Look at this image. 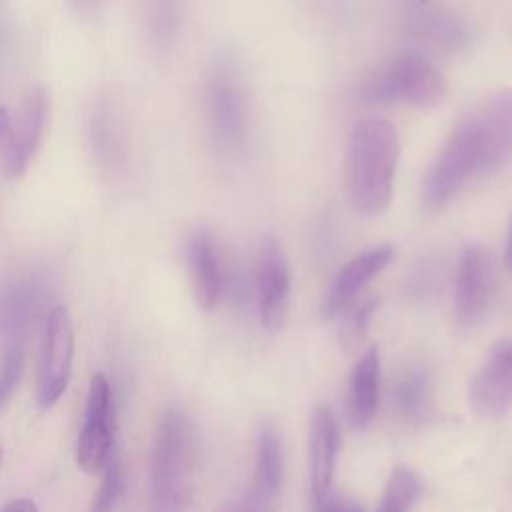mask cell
<instances>
[{
    "instance_id": "cell-8",
    "label": "cell",
    "mask_w": 512,
    "mask_h": 512,
    "mask_svg": "<svg viewBox=\"0 0 512 512\" xmlns=\"http://www.w3.org/2000/svg\"><path fill=\"white\" fill-rule=\"evenodd\" d=\"M254 286L262 328L268 332H278L288 316L292 274L288 258L274 236H266L260 244Z\"/></svg>"
},
{
    "instance_id": "cell-21",
    "label": "cell",
    "mask_w": 512,
    "mask_h": 512,
    "mask_svg": "<svg viewBox=\"0 0 512 512\" xmlns=\"http://www.w3.org/2000/svg\"><path fill=\"white\" fill-rule=\"evenodd\" d=\"M48 112H50L48 90L42 84L30 86L20 102V114H18V122H16L22 146L30 160L36 156L38 148L42 146V140L46 134Z\"/></svg>"
},
{
    "instance_id": "cell-22",
    "label": "cell",
    "mask_w": 512,
    "mask_h": 512,
    "mask_svg": "<svg viewBox=\"0 0 512 512\" xmlns=\"http://www.w3.org/2000/svg\"><path fill=\"white\" fill-rule=\"evenodd\" d=\"M418 494H420L418 476L406 466H396L388 476V482L384 486L376 512H408L416 502Z\"/></svg>"
},
{
    "instance_id": "cell-31",
    "label": "cell",
    "mask_w": 512,
    "mask_h": 512,
    "mask_svg": "<svg viewBox=\"0 0 512 512\" xmlns=\"http://www.w3.org/2000/svg\"><path fill=\"white\" fill-rule=\"evenodd\" d=\"M220 512H254V506L248 500H236L220 508Z\"/></svg>"
},
{
    "instance_id": "cell-17",
    "label": "cell",
    "mask_w": 512,
    "mask_h": 512,
    "mask_svg": "<svg viewBox=\"0 0 512 512\" xmlns=\"http://www.w3.org/2000/svg\"><path fill=\"white\" fill-rule=\"evenodd\" d=\"M380 396V352L376 346L366 348V352L356 360L348 380L346 412L352 428H364L376 414Z\"/></svg>"
},
{
    "instance_id": "cell-29",
    "label": "cell",
    "mask_w": 512,
    "mask_h": 512,
    "mask_svg": "<svg viewBox=\"0 0 512 512\" xmlns=\"http://www.w3.org/2000/svg\"><path fill=\"white\" fill-rule=\"evenodd\" d=\"M70 6L78 16L92 18L102 12V8L106 6V0H70Z\"/></svg>"
},
{
    "instance_id": "cell-13",
    "label": "cell",
    "mask_w": 512,
    "mask_h": 512,
    "mask_svg": "<svg viewBox=\"0 0 512 512\" xmlns=\"http://www.w3.org/2000/svg\"><path fill=\"white\" fill-rule=\"evenodd\" d=\"M392 258L394 248L390 244H380L348 260L332 278L322 298V318L330 320L338 316L342 310H346L352 304V300L366 288V284L390 264Z\"/></svg>"
},
{
    "instance_id": "cell-30",
    "label": "cell",
    "mask_w": 512,
    "mask_h": 512,
    "mask_svg": "<svg viewBox=\"0 0 512 512\" xmlns=\"http://www.w3.org/2000/svg\"><path fill=\"white\" fill-rule=\"evenodd\" d=\"M2 512H38V506L28 498H18V500H12L10 504H6L2 508Z\"/></svg>"
},
{
    "instance_id": "cell-11",
    "label": "cell",
    "mask_w": 512,
    "mask_h": 512,
    "mask_svg": "<svg viewBox=\"0 0 512 512\" xmlns=\"http://www.w3.org/2000/svg\"><path fill=\"white\" fill-rule=\"evenodd\" d=\"M470 408L482 418H500L512 406V342H498L470 380Z\"/></svg>"
},
{
    "instance_id": "cell-2",
    "label": "cell",
    "mask_w": 512,
    "mask_h": 512,
    "mask_svg": "<svg viewBox=\"0 0 512 512\" xmlns=\"http://www.w3.org/2000/svg\"><path fill=\"white\" fill-rule=\"evenodd\" d=\"M194 470V426L182 408H166L152 446L148 512H190Z\"/></svg>"
},
{
    "instance_id": "cell-32",
    "label": "cell",
    "mask_w": 512,
    "mask_h": 512,
    "mask_svg": "<svg viewBox=\"0 0 512 512\" xmlns=\"http://www.w3.org/2000/svg\"><path fill=\"white\" fill-rule=\"evenodd\" d=\"M504 262H506V268H508V270H512V220H510V228H508V240H506Z\"/></svg>"
},
{
    "instance_id": "cell-33",
    "label": "cell",
    "mask_w": 512,
    "mask_h": 512,
    "mask_svg": "<svg viewBox=\"0 0 512 512\" xmlns=\"http://www.w3.org/2000/svg\"><path fill=\"white\" fill-rule=\"evenodd\" d=\"M0 464H2V450H0Z\"/></svg>"
},
{
    "instance_id": "cell-26",
    "label": "cell",
    "mask_w": 512,
    "mask_h": 512,
    "mask_svg": "<svg viewBox=\"0 0 512 512\" xmlns=\"http://www.w3.org/2000/svg\"><path fill=\"white\" fill-rule=\"evenodd\" d=\"M374 310H376V302L368 300V302L360 304L358 308H354V312H350L344 318L342 330H340V340L348 352H354L356 348H360V342L364 340V336L368 332V324H370Z\"/></svg>"
},
{
    "instance_id": "cell-1",
    "label": "cell",
    "mask_w": 512,
    "mask_h": 512,
    "mask_svg": "<svg viewBox=\"0 0 512 512\" xmlns=\"http://www.w3.org/2000/svg\"><path fill=\"white\" fill-rule=\"evenodd\" d=\"M400 158V140L392 122L362 118L348 140L346 188L356 212L376 216L390 204Z\"/></svg>"
},
{
    "instance_id": "cell-16",
    "label": "cell",
    "mask_w": 512,
    "mask_h": 512,
    "mask_svg": "<svg viewBox=\"0 0 512 512\" xmlns=\"http://www.w3.org/2000/svg\"><path fill=\"white\" fill-rule=\"evenodd\" d=\"M186 256L194 300L198 308L210 312L218 306L222 294V266L210 234L196 232L188 240Z\"/></svg>"
},
{
    "instance_id": "cell-23",
    "label": "cell",
    "mask_w": 512,
    "mask_h": 512,
    "mask_svg": "<svg viewBox=\"0 0 512 512\" xmlns=\"http://www.w3.org/2000/svg\"><path fill=\"white\" fill-rule=\"evenodd\" d=\"M30 158L22 146L18 128L6 106L0 104V166L6 178H20Z\"/></svg>"
},
{
    "instance_id": "cell-12",
    "label": "cell",
    "mask_w": 512,
    "mask_h": 512,
    "mask_svg": "<svg viewBox=\"0 0 512 512\" xmlns=\"http://www.w3.org/2000/svg\"><path fill=\"white\" fill-rule=\"evenodd\" d=\"M482 148V176H490L512 160V92H500L470 112Z\"/></svg>"
},
{
    "instance_id": "cell-15",
    "label": "cell",
    "mask_w": 512,
    "mask_h": 512,
    "mask_svg": "<svg viewBox=\"0 0 512 512\" xmlns=\"http://www.w3.org/2000/svg\"><path fill=\"white\" fill-rule=\"evenodd\" d=\"M340 430L334 412L326 404L314 406L310 418V492L318 502L332 492Z\"/></svg>"
},
{
    "instance_id": "cell-19",
    "label": "cell",
    "mask_w": 512,
    "mask_h": 512,
    "mask_svg": "<svg viewBox=\"0 0 512 512\" xmlns=\"http://www.w3.org/2000/svg\"><path fill=\"white\" fill-rule=\"evenodd\" d=\"M392 402L398 416L408 424H422L432 412V376L426 366H408L394 382Z\"/></svg>"
},
{
    "instance_id": "cell-4",
    "label": "cell",
    "mask_w": 512,
    "mask_h": 512,
    "mask_svg": "<svg viewBox=\"0 0 512 512\" xmlns=\"http://www.w3.org/2000/svg\"><path fill=\"white\" fill-rule=\"evenodd\" d=\"M444 92L446 84L436 66L418 52H406L370 72L358 88V98L366 104L434 106Z\"/></svg>"
},
{
    "instance_id": "cell-6",
    "label": "cell",
    "mask_w": 512,
    "mask_h": 512,
    "mask_svg": "<svg viewBox=\"0 0 512 512\" xmlns=\"http://www.w3.org/2000/svg\"><path fill=\"white\" fill-rule=\"evenodd\" d=\"M74 360V332L64 306H54L44 324L38 362V406H54L68 388Z\"/></svg>"
},
{
    "instance_id": "cell-7",
    "label": "cell",
    "mask_w": 512,
    "mask_h": 512,
    "mask_svg": "<svg viewBox=\"0 0 512 512\" xmlns=\"http://www.w3.org/2000/svg\"><path fill=\"white\" fill-rule=\"evenodd\" d=\"M112 388L104 374H94L88 386L84 424L76 442V462L86 474L104 470L114 444Z\"/></svg>"
},
{
    "instance_id": "cell-18",
    "label": "cell",
    "mask_w": 512,
    "mask_h": 512,
    "mask_svg": "<svg viewBox=\"0 0 512 512\" xmlns=\"http://www.w3.org/2000/svg\"><path fill=\"white\" fill-rule=\"evenodd\" d=\"M188 0H140L142 32L158 54L170 52L182 34Z\"/></svg>"
},
{
    "instance_id": "cell-20",
    "label": "cell",
    "mask_w": 512,
    "mask_h": 512,
    "mask_svg": "<svg viewBox=\"0 0 512 512\" xmlns=\"http://www.w3.org/2000/svg\"><path fill=\"white\" fill-rule=\"evenodd\" d=\"M254 484L260 500L274 498L282 484V444L276 428L268 422H262L256 430Z\"/></svg>"
},
{
    "instance_id": "cell-27",
    "label": "cell",
    "mask_w": 512,
    "mask_h": 512,
    "mask_svg": "<svg viewBox=\"0 0 512 512\" xmlns=\"http://www.w3.org/2000/svg\"><path fill=\"white\" fill-rule=\"evenodd\" d=\"M22 364H24V352H22L20 336H16V340L10 342V346L6 348L2 362H0V408L10 398L14 386L20 378Z\"/></svg>"
},
{
    "instance_id": "cell-14",
    "label": "cell",
    "mask_w": 512,
    "mask_h": 512,
    "mask_svg": "<svg viewBox=\"0 0 512 512\" xmlns=\"http://www.w3.org/2000/svg\"><path fill=\"white\" fill-rule=\"evenodd\" d=\"M128 126L120 106L108 94L94 98L86 118V140L100 166H114L124 158Z\"/></svg>"
},
{
    "instance_id": "cell-24",
    "label": "cell",
    "mask_w": 512,
    "mask_h": 512,
    "mask_svg": "<svg viewBox=\"0 0 512 512\" xmlns=\"http://www.w3.org/2000/svg\"><path fill=\"white\" fill-rule=\"evenodd\" d=\"M122 486H124V474H122L120 458L116 454H110L104 466L100 488L94 494L88 512H114L122 496Z\"/></svg>"
},
{
    "instance_id": "cell-5",
    "label": "cell",
    "mask_w": 512,
    "mask_h": 512,
    "mask_svg": "<svg viewBox=\"0 0 512 512\" xmlns=\"http://www.w3.org/2000/svg\"><path fill=\"white\" fill-rule=\"evenodd\" d=\"M474 176H482V148L474 118L468 114L456 124L424 178V210L440 212Z\"/></svg>"
},
{
    "instance_id": "cell-3",
    "label": "cell",
    "mask_w": 512,
    "mask_h": 512,
    "mask_svg": "<svg viewBox=\"0 0 512 512\" xmlns=\"http://www.w3.org/2000/svg\"><path fill=\"white\" fill-rule=\"evenodd\" d=\"M202 108L214 152L224 160L238 158L250 132V108L242 74L232 58L216 56L208 64L202 82Z\"/></svg>"
},
{
    "instance_id": "cell-10",
    "label": "cell",
    "mask_w": 512,
    "mask_h": 512,
    "mask_svg": "<svg viewBox=\"0 0 512 512\" xmlns=\"http://www.w3.org/2000/svg\"><path fill=\"white\" fill-rule=\"evenodd\" d=\"M400 18L408 36L434 50L456 52L470 40L466 24L438 0H402Z\"/></svg>"
},
{
    "instance_id": "cell-25",
    "label": "cell",
    "mask_w": 512,
    "mask_h": 512,
    "mask_svg": "<svg viewBox=\"0 0 512 512\" xmlns=\"http://www.w3.org/2000/svg\"><path fill=\"white\" fill-rule=\"evenodd\" d=\"M14 0H0V78L8 76L16 58V24Z\"/></svg>"
},
{
    "instance_id": "cell-28",
    "label": "cell",
    "mask_w": 512,
    "mask_h": 512,
    "mask_svg": "<svg viewBox=\"0 0 512 512\" xmlns=\"http://www.w3.org/2000/svg\"><path fill=\"white\" fill-rule=\"evenodd\" d=\"M316 512H364L358 502L340 496V494H326L322 500L314 502Z\"/></svg>"
},
{
    "instance_id": "cell-9",
    "label": "cell",
    "mask_w": 512,
    "mask_h": 512,
    "mask_svg": "<svg viewBox=\"0 0 512 512\" xmlns=\"http://www.w3.org/2000/svg\"><path fill=\"white\" fill-rule=\"evenodd\" d=\"M494 288L496 272L490 252L480 244L466 246L458 262L454 288V314L460 328H474L484 320Z\"/></svg>"
}]
</instances>
